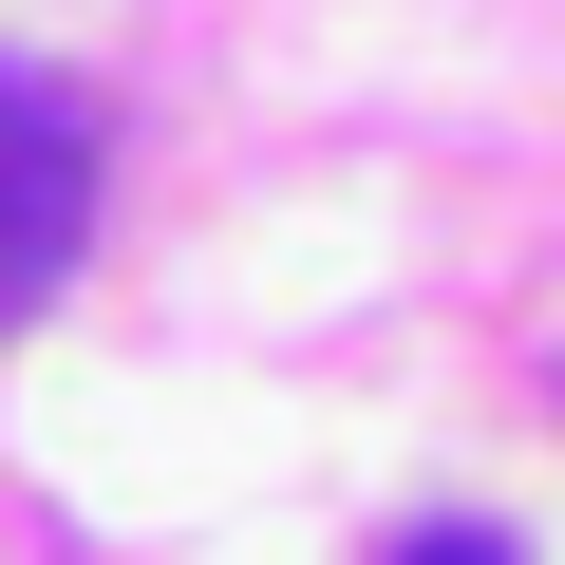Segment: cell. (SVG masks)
I'll return each instance as SVG.
<instances>
[{
  "label": "cell",
  "mask_w": 565,
  "mask_h": 565,
  "mask_svg": "<svg viewBox=\"0 0 565 565\" xmlns=\"http://www.w3.org/2000/svg\"><path fill=\"white\" fill-rule=\"evenodd\" d=\"M76 245H95V114L0 57V321H39Z\"/></svg>",
  "instance_id": "obj_1"
},
{
  "label": "cell",
  "mask_w": 565,
  "mask_h": 565,
  "mask_svg": "<svg viewBox=\"0 0 565 565\" xmlns=\"http://www.w3.org/2000/svg\"><path fill=\"white\" fill-rule=\"evenodd\" d=\"M396 565H527L509 527H396Z\"/></svg>",
  "instance_id": "obj_2"
}]
</instances>
